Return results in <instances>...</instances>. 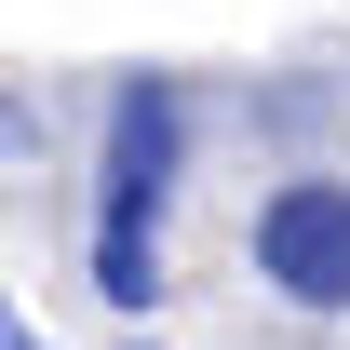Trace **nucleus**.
<instances>
[{"instance_id":"nucleus-3","label":"nucleus","mask_w":350,"mask_h":350,"mask_svg":"<svg viewBox=\"0 0 350 350\" xmlns=\"http://www.w3.org/2000/svg\"><path fill=\"white\" fill-rule=\"evenodd\" d=\"M0 350H41V337H27V323H14V310H0Z\"/></svg>"},{"instance_id":"nucleus-1","label":"nucleus","mask_w":350,"mask_h":350,"mask_svg":"<svg viewBox=\"0 0 350 350\" xmlns=\"http://www.w3.org/2000/svg\"><path fill=\"white\" fill-rule=\"evenodd\" d=\"M175 162H189V94H175V81H122V108H108V175H94V297H108V310H148V297H162Z\"/></svg>"},{"instance_id":"nucleus-2","label":"nucleus","mask_w":350,"mask_h":350,"mask_svg":"<svg viewBox=\"0 0 350 350\" xmlns=\"http://www.w3.org/2000/svg\"><path fill=\"white\" fill-rule=\"evenodd\" d=\"M256 283L297 310H350V189L337 175H283L256 202Z\"/></svg>"}]
</instances>
